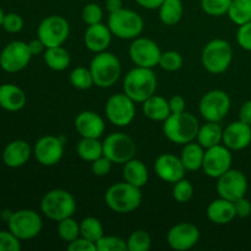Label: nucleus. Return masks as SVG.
Masks as SVG:
<instances>
[{
  "label": "nucleus",
  "instance_id": "obj_1",
  "mask_svg": "<svg viewBox=\"0 0 251 251\" xmlns=\"http://www.w3.org/2000/svg\"><path fill=\"white\" fill-rule=\"evenodd\" d=\"M200 124L195 115L188 112L172 113L163 122V132L167 139L176 145L193 142L198 136Z\"/></svg>",
  "mask_w": 251,
  "mask_h": 251
},
{
  "label": "nucleus",
  "instance_id": "obj_2",
  "mask_svg": "<svg viewBox=\"0 0 251 251\" xmlns=\"http://www.w3.org/2000/svg\"><path fill=\"white\" fill-rule=\"evenodd\" d=\"M123 88L125 95L129 96L135 103H144L156 93V75L152 69L136 66L126 74Z\"/></svg>",
  "mask_w": 251,
  "mask_h": 251
},
{
  "label": "nucleus",
  "instance_id": "obj_3",
  "mask_svg": "<svg viewBox=\"0 0 251 251\" xmlns=\"http://www.w3.org/2000/svg\"><path fill=\"white\" fill-rule=\"evenodd\" d=\"M104 201L105 205L114 212L120 215L130 213L141 205V188H137L127 181L117 183L105 191Z\"/></svg>",
  "mask_w": 251,
  "mask_h": 251
},
{
  "label": "nucleus",
  "instance_id": "obj_4",
  "mask_svg": "<svg viewBox=\"0 0 251 251\" xmlns=\"http://www.w3.org/2000/svg\"><path fill=\"white\" fill-rule=\"evenodd\" d=\"M90 70L95 85L100 88H108L115 85L122 75V65L119 59L110 51L97 53L91 60Z\"/></svg>",
  "mask_w": 251,
  "mask_h": 251
},
{
  "label": "nucleus",
  "instance_id": "obj_5",
  "mask_svg": "<svg viewBox=\"0 0 251 251\" xmlns=\"http://www.w3.org/2000/svg\"><path fill=\"white\" fill-rule=\"evenodd\" d=\"M41 210L49 220L59 222L68 217H73L76 211V200L69 191L53 189L42 198Z\"/></svg>",
  "mask_w": 251,
  "mask_h": 251
},
{
  "label": "nucleus",
  "instance_id": "obj_6",
  "mask_svg": "<svg viewBox=\"0 0 251 251\" xmlns=\"http://www.w3.org/2000/svg\"><path fill=\"white\" fill-rule=\"evenodd\" d=\"M233 60L232 46L225 39H212L203 48L201 54L202 66L213 75L228 70Z\"/></svg>",
  "mask_w": 251,
  "mask_h": 251
},
{
  "label": "nucleus",
  "instance_id": "obj_7",
  "mask_svg": "<svg viewBox=\"0 0 251 251\" xmlns=\"http://www.w3.org/2000/svg\"><path fill=\"white\" fill-rule=\"evenodd\" d=\"M108 27L112 34L118 38L135 39L144 31V20L136 11L123 7L115 12H110Z\"/></svg>",
  "mask_w": 251,
  "mask_h": 251
},
{
  "label": "nucleus",
  "instance_id": "obj_8",
  "mask_svg": "<svg viewBox=\"0 0 251 251\" xmlns=\"http://www.w3.org/2000/svg\"><path fill=\"white\" fill-rule=\"evenodd\" d=\"M136 153L134 140L123 132H112L103 141V156L112 163L124 164L132 159Z\"/></svg>",
  "mask_w": 251,
  "mask_h": 251
},
{
  "label": "nucleus",
  "instance_id": "obj_9",
  "mask_svg": "<svg viewBox=\"0 0 251 251\" xmlns=\"http://www.w3.org/2000/svg\"><path fill=\"white\" fill-rule=\"evenodd\" d=\"M9 230L14 233L20 240L33 239L41 233L43 222L36 211L19 210L11 213L7 220Z\"/></svg>",
  "mask_w": 251,
  "mask_h": 251
},
{
  "label": "nucleus",
  "instance_id": "obj_10",
  "mask_svg": "<svg viewBox=\"0 0 251 251\" xmlns=\"http://www.w3.org/2000/svg\"><path fill=\"white\" fill-rule=\"evenodd\" d=\"M70 34L68 20L59 15H51L42 20L37 28V36L43 42L46 48L63 46Z\"/></svg>",
  "mask_w": 251,
  "mask_h": 251
},
{
  "label": "nucleus",
  "instance_id": "obj_11",
  "mask_svg": "<svg viewBox=\"0 0 251 251\" xmlns=\"http://www.w3.org/2000/svg\"><path fill=\"white\" fill-rule=\"evenodd\" d=\"M230 109V98L225 91L212 90L202 96L199 112L206 122L220 123L227 117Z\"/></svg>",
  "mask_w": 251,
  "mask_h": 251
},
{
  "label": "nucleus",
  "instance_id": "obj_12",
  "mask_svg": "<svg viewBox=\"0 0 251 251\" xmlns=\"http://www.w3.org/2000/svg\"><path fill=\"white\" fill-rule=\"evenodd\" d=\"M105 114L113 125L119 127L127 126L136 114L135 102L125 93H117L109 97L105 104Z\"/></svg>",
  "mask_w": 251,
  "mask_h": 251
},
{
  "label": "nucleus",
  "instance_id": "obj_13",
  "mask_svg": "<svg viewBox=\"0 0 251 251\" xmlns=\"http://www.w3.org/2000/svg\"><path fill=\"white\" fill-rule=\"evenodd\" d=\"M31 58L28 43L22 41L10 42L0 54V68L6 73H19L28 65Z\"/></svg>",
  "mask_w": 251,
  "mask_h": 251
},
{
  "label": "nucleus",
  "instance_id": "obj_14",
  "mask_svg": "<svg viewBox=\"0 0 251 251\" xmlns=\"http://www.w3.org/2000/svg\"><path fill=\"white\" fill-rule=\"evenodd\" d=\"M161 49L158 44L150 38L137 37L129 47V55L132 63L141 68L153 69L158 65L161 58Z\"/></svg>",
  "mask_w": 251,
  "mask_h": 251
},
{
  "label": "nucleus",
  "instance_id": "obj_15",
  "mask_svg": "<svg viewBox=\"0 0 251 251\" xmlns=\"http://www.w3.org/2000/svg\"><path fill=\"white\" fill-rule=\"evenodd\" d=\"M217 193L220 198L232 202L244 198L248 190V179L244 173L238 169H232L217 178Z\"/></svg>",
  "mask_w": 251,
  "mask_h": 251
},
{
  "label": "nucleus",
  "instance_id": "obj_16",
  "mask_svg": "<svg viewBox=\"0 0 251 251\" xmlns=\"http://www.w3.org/2000/svg\"><path fill=\"white\" fill-rule=\"evenodd\" d=\"M233 157L230 150L225 145H217V146L210 147L205 150V157H203L202 171L210 178L217 179L222 174L229 171L232 167Z\"/></svg>",
  "mask_w": 251,
  "mask_h": 251
},
{
  "label": "nucleus",
  "instance_id": "obj_17",
  "mask_svg": "<svg viewBox=\"0 0 251 251\" xmlns=\"http://www.w3.org/2000/svg\"><path fill=\"white\" fill-rule=\"evenodd\" d=\"M33 154L42 166H55L64 156V142L61 141L60 137L47 135L36 142Z\"/></svg>",
  "mask_w": 251,
  "mask_h": 251
},
{
  "label": "nucleus",
  "instance_id": "obj_18",
  "mask_svg": "<svg viewBox=\"0 0 251 251\" xmlns=\"http://www.w3.org/2000/svg\"><path fill=\"white\" fill-rule=\"evenodd\" d=\"M200 239V230L195 225L181 222L168 230L167 242L173 250L186 251L195 247Z\"/></svg>",
  "mask_w": 251,
  "mask_h": 251
},
{
  "label": "nucleus",
  "instance_id": "obj_19",
  "mask_svg": "<svg viewBox=\"0 0 251 251\" xmlns=\"http://www.w3.org/2000/svg\"><path fill=\"white\" fill-rule=\"evenodd\" d=\"M154 172L166 183L176 184L180 179L185 178V167L181 162L180 157L172 153H163L157 157L154 162Z\"/></svg>",
  "mask_w": 251,
  "mask_h": 251
},
{
  "label": "nucleus",
  "instance_id": "obj_20",
  "mask_svg": "<svg viewBox=\"0 0 251 251\" xmlns=\"http://www.w3.org/2000/svg\"><path fill=\"white\" fill-rule=\"evenodd\" d=\"M222 144L230 151H240L251 144V125L242 120L233 122L223 130Z\"/></svg>",
  "mask_w": 251,
  "mask_h": 251
},
{
  "label": "nucleus",
  "instance_id": "obj_21",
  "mask_svg": "<svg viewBox=\"0 0 251 251\" xmlns=\"http://www.w3.org/2000/svg\"><path fill=\"white\" fill-rule=\"evenodd\" d=\"M75 129L81 137L100 139L105 130V123L100 114L91 110H83L75 119Z\"/></svg>",
  "mask_w": 251,
  "mask_h": 251
},
{
  "label": "nucleus",
  "instance_id": "obj_22",
  "mask_svg": "<svg viewBox=\"0 0 251 251\" xmlns=\"http://www.w3.org/2000/svg\"><path fill=\"white\" fill-rule=\"evenodd\" d=\"M83 42L88 50L93 53H102L105 51L112 42V32H110L108 25L96 24L87 27L83 36Z\"/></svg>",
  "mask_w": 251,
  "mask_h": 251
},
{
  "label": "nucleus",
  "instance_id": "obj_23",
  "mask_svg": "<svg viewBox=\"0 0 251 251\" xmlns=\"http://www.w3.org/2000/svg\"><path fill=\"white\" fill-rule=\"evenodd\" d=\"M31 153V146L25 140H15L2 151V162L10 168H19L28 162Z\"/></svg>",
  "mask_w": 251,
  "mask_h": 251
},
{
  "label": "nucleus",
  "instance_id": "obj_24",
  "mask_svg": "<svg viewBox=\"0 0 251 251\" xmlns=\"http://www.w3.org/2000/svg\"><path fill=\"white\" fill-rule=\"evenodd\" d=\"M207 217L215 225H228L237 217L234 202L222 198L213 200L207 207Z\"/></svg>",
  "mask_w": 251,
  "mask_h": 251
},
{
  "label": "nucleus",
  "instance_id": "obj_25",
  "mask_svg": "<svg viewBox=\"0 0 251 251\" xmlns=\"http://www.w3.org/2000/svg\"><path fill=\"white\" fill-rule=\"evenodd\" d=\"M26 104V95L16 85L5 83L0 86V107L7 112L21 110Z\"/></svg>",
  "mask_w": 251,
  "mask_h": 251
},
{
  "label": "nucleus",
  "instance_id": "obj_26",
  "mask_svg": "<svg viewBox=\"0 0 251 251\" xmlns=\"http://www.w3.org/2000/svg\"><path fill=\"white\" fill-rule=\"evenodd\" d=\"M142 112L149 119L154 122H164L172 114L169 100L162 96H151L142 103Z\"/></svg>",
  "mask_w": 251,
  "mask_h": 251
},
{
  "label": "nucleus",
  "instance_id": "obj_27",
  "mask_svg": "<svg viewBox=\"0 0 251 251\" xmlns=\"http://www.w3.org/2000/svg\"><path fill=\"white\" fill-rule=\"evenodd\" d=\"M123 176L127 183L132 184L137 188H142L149 181V171H147V167L145 166L144 162L132 158L127 161L126 163H124Z\"/></svg>",
  "mask_w": 251,
  "mask_h": 251
},
{
  "label": "nucleus",
  "instance_id": "obj_28",
  "mask_svg": "<svg viewBox=\"0 0 251 251\" xmlns=\"http://www.w3.org/2000/svg\"><path fill=\"white\" fill-rule=\"evenodd\" d=\"M203 157H205V149L199 142L194 141L184 145L180 154V159L185 169L191 172L202 168Z\"/></svg>",
  "mask_w": 251,
  "mask_h": 251
},
{
  "label": "nucleus",
  "instance_id": "obj_29",
  "mask_svg": "<svg viewBox=\"0 0 251 251\" xmlns=\"http://www.w3.org/2000/svg\"><path fill=\"white\" fill-rule=\"evenodd\" d=\"M196 140L205 150L217 146L222 144L223 129L218 123L207 122L205 125L200 126Z\"/></svg>",
  "mask_w": 251,
  "mask_h": 251
},
{
  "label": "nucleus",
  "instance_id": "obj_30",
  "mask_svg": "<svg viewBox=\"0 0 251 251\" xmlns=\"http://www.w3.org/2000/svg\"><path fill=\"white\" fill-rule=\"evenodd\" d=\"M43 58L48 68L54 71H64L65 69H68L71 60L69 51L61 46L46 48Z\"/></svg>",
  "mask_w": 251,
  "mask_h": 251
},
{
  "label": "nucleus",
  "instance_id": "obj_31",
  "mask_svg": "<svg viewBox=\"0 0 251 251\" xmlns=\"http://www.w3.org/2000/svg\"><path fill=\"white\" fill-rule=\"evenodd\" d=\"M158 10L159 19L167 26H174L183 19L184 5L181 0H164Z\"/></svg>",
  "mask_w": 251,
  "mask_h": 251
},
{
  "label": "nucleus",
  "instance_id": "obj_32",
  "mask_svg": "<svg viewBox=\"0 0 251 251\" xmlns=\"http://www.w3.org/2000/svg\"><path fill=\"white\" fill-rule=\"evenodd\" d=\"M78 157L86 162L96 161L103 156V142L92 137H82L76 147Z\"/></svg>",
  "mask_w": 251,
  "mask_h": 251
},
{
  "label": "nucleus",
  "instance_id": "obj_33",
  "mask_svg": "<svg viewBox=\"0 0 251 251\" xmlns=\"http://www.w3.org/2000/svg\"><path fill=\"white\" fill-rule=\"evenodd\" d=\"M227 15L238 26L251 21V0H232Z\"/></svg>",
  "mask_w": 251,
  "mask_h": 251
},
{
  "label": "nucleus",
  "instance_id": "obj_34",
  "mask_svg": "<svg viewBox=\"0 0 251 251\" xmlns=\"http://www.w3.org/2000/svg\"><path fill=\"white\" fill-rule=\"evenodd\" d=\"M81 237L97 243L104 235V229L100 221L96 217H86L80 223Z\"/></svg>",
  "mask_w": 251,
  "mask_h": 251
},
{
  "label": "nucleus",
  "instance_id": "obj_35",
  "mask_svg": "<svg viewBox=\"0 0 251 251\" xmlns=\"http://www.w3.org/2000/svg\"><path fill=\"white\" fill-rule=\"evenodd\" d=\"M70 82L77 90H88L95 85L90 68L77 66L70 73Z\"/></svg>",
  "mask_w": 251,
  "mask_h": 251
},
{
  "label": "nucleus",
  "instance_id": "obj_36",
  "mask_svg": "<svg viewBox=\"0 0 251 251\" xmlns=\"http://www.w3.org/2000/svg\"><path fill=\"white\" fill-rule=\"evenodd\" d=\"M58 234L64 242L71 243L81 235L80 225L73 217H68L58 222Z\"/></svg>",
  "mask_w": 251,
  "mask_h": 251
},
{
  "label": "nucleus",
  "instance_id": "obj_37",
  "mask_svg": "<svg viewBox=\"0 0 251 251\" xmlns=\"http://www.w3.org/2000/svg\"><path fill=\"white\" fill-rule=\"evenodd\" d=\"M151 237L146 230H135L127 238L126 244L129 251H149L151 249Z\"/></svg>",
  "mask_w": 251,
  "mask_h": 251
},
{
  "label": "nucleus",
  "instance_id": "obj_38",
  "mask_svg": "<svg viewBox=\"0 0 251 251\" xmlns=\"http://www.w3.org/2000/svg\"><path fill=\"white\" fill-rule=\"evenodd\" d=\"M201 9L210 16H223L229 10L232 0H201Z\"/></svg>",
  "mask_w": 251,
  "mask_h": 251
},
{
  "label": "nucleus",
  "instance_id": "obj_39",
  "mask_svg": "<svg viewBox=\"0 0 251 251\" xmlns=\"http://www.w3.org/2000/svg\"><path fill=\"white\" fill-rule=\"evenodd\" d=\"M183 63V56H181L178 51L168 50L161 54L158 65L161 66L163 70L169 71V73H174V71H178L179 69H181Z\"/></svg>",
  "mask_w": 251,
  "mask_h": 251
},
{
  "label": "nucleus",
  "instance_id": "obj_40",
  "mask_svg": "<svg viewBox=\"0 0 251 251\" xmlns=\"http://www.w3.org/2000/svg\"><path fill=\"white\" fill-rule=\"evenodd\" d=\"M97 251H126L127 244L124 239L114 235H103L97 243Z\"/></svg>",
  "mask_w": 251,
  "mask_h": 251
},
{
  "label": "nucleus",
  "instance_id": "obj_41",
  "mask_svg": "<svg viewBox=\"0 0 251 251\" xmlns=\"http://www.w3.org/2000/svg\"><path fill=\"white\" fill-rule=\"evenodd\" d=\"M194 196V186L188 179L183 178L174 184L173 188V198L179 203H185L193 199Z\"/></svg>",
  "mask_w": 251,
  "mask_h": 251
},
{
  "label": "nucleus",
  "instance_id": "obj_42",
  "mask_svg": "<svg viewBox=\"0 0 251 251\" xmlns=\"http://www.w3.org/2000/svg\"><path fill=\"white\" fill-rule=\"evenodd\" d=\"M103 19V10L102 7L95 2H90V4L85 5L82 9V20L86 25L91 26V25H96L102 22Z\"/></svg>",
  "mask_w": 251,
  "mask_h": 251
},
{
  "label": "nucleus",
  "instance_id": "obj_43",
  "mask_svg": "<svg viewBox=\"0 0 251 251\" xmlns=\"http://www.w3.org/2000/svg\"><path fill=\"white\" fill-rule=\"evenodd\" d=\"M21 249L20 239L9 230H0V251H19Z\"/></svg>",
  "mask_w": 251,
  "mask_h": 251
},
{
  "label": "nucleus",
  "instance_id": "obj_44",
  "mask_svg": "<svg viewBox=\"0 0 251 251\" xmlns=\"http://www.w3.org/2000/svg\"><path fill=\"white\" fill-rule=\"evenodd\" d=\"M24 27V19L19 14L10 12L5 14L4 21H2V28L9 33H17Z\"/></svg>",
  "mask_w": 251,
  "mask_h": 251
},
{
  "label": "nucleus",
  "instance_id": "obj_45",
  "mask_svg": "<svg viewBox=\"0 0 251 251\" xmlns=\"http://www.w3.org/2000/svg\"><path fill=\"white\" fill-rule=\"evenodd\" d=\"M237 42L240 48L251 51V21L239 26L237 32Z\"/></svg>",
  "mask_w": 251,
  "mask_h": 251
},
{
  "label": "nucleus",
  "instance_id": "obj_46",
  "mask_svg": "<svg viewBox=\"0 0 251 251\" xmlns=\"http://www.w3.org/2000/svg\"><path fill=\"white\" fill-rule=\"evenodd\" d=\"M91 169H92V173L96 176H105L109 174L110 169H112V162L105 156H102L92 162Z\"/></svg>",
  "mask_w": 251,
  "mask_h": 251
},
{
  "label": "nucleus",
  "instance_id": "obj_47",
  "mask_svg": "<svg viewBox=\"0 0 251 251\" xmlns=\"http://www.w3.org/2000/svg\"><path fill=\"white\" fill-rule=\"evenodd\" d=\"M68 250L70 251H97V245L96 243L91 242V240L86 239L83 237H78L77 239L73 240L69 243Z\"/></svg>",
  "mask_w": 251,
  "mask_h": 251
},
{
  "label": "nucleus",
  "instance_id": "obj_48",
  "mask_svg": "<svg viewBox=\"0 0 251 251\" xmlns=\"http://www.w3.org/2000/svg\"><path fill=\"white\" fill-rule=\"evenodd\" d=\"M234 207L237 216L240 218H247L251 215V202L248 199L242 198L239 200L234 201Z\"/></svg>",
  "mask_w": 251,
  "mask_h": 251
},
{
  "label": "nucleus",
  "instance_id": "obj_49",
  "mask_svg": "<svg viewBox=\"0 0 251 251\" xmlns=\"http://www.w3.org/2000/svg\"><path fill=\"white\" fill-rule=\"evenodd\" d=\"M185 100L181 96H173L169 100V107H171L172 113H181L185 112Z\"/></svg>",
  "mask_w": 251,
  "mask_h": 251
},
{
  "label": "nucleus",
  "instance_id": "obj_50",
  "mask_svg": "<svg viewBox=\"0 0 251 251\" xmlns=\"http://www.w3.org/2000/svg\"><path fill=\"white\" fill-rule=\"evenodd\" d=\"M239 120L251 125V100H247V102L242 105V108H240Z\"/></svg>",
  "mask_w": 251,
  "mask_h": 251
},
{
  "label": "nucleus",
  "instance_id": "obj_51",
  "mask_svg": "<svg viewBox=\"0 0 251 251\" xmlns=\"http://www.w3.org/2000/svg\"><path fill=\"white\" fill-rule=\"evenodd\" d=\"M28 48H29V50H31L32 56H33V55H38V54L44 53L46 46H44L43 42H42L41 39L37 38V39H33V41L29 42Z\"/></svg>",
  "mask_w": 251,
  "mask_h": 251
},
{
  "label": "nucleus",
  "instance_id": "obj_52",
  "mask_svg": "<svg viewBox=\"0 0 251 251\" xmlns=\"http://www.w3.org/2000/svg\"><path fill=\"white\" fill-rule=\"evenodd\" d=\"M135 1H136L140 6L144 7V9L156 10L159 9V6H161L162 2H163L164 0H135Z\"/></svg>",
  "mask_w": 251,
  "mask_h": 251
},
{
  "label": "nucleus",
  "instance_id": "obj_53",
  "mask_svg": "<svg viewBox=\"0 0 251 251\" xmlns=\"http://www.w3.org/2000/svg\"><path fill=\"white\" fill-rule=\"evenodd\" d=\"M105 6L107 10L110 12H115L118 10L123 9V0H107L105 1Z\"/></svg>",
  "mask_w": 251,
  "mask_h": 251
},
{
  "label": "nucleus",
  "instance_id": "obj_54",
  "mask_svg": "<svg viewBox=\"0 0 251 251\" xmlns=\"http://www.w3.org/2000/svg\"><path fill=\"white\" fill-rule=\"evenodd\" d=\"M4 16H5L4 11H2V9H1V7H0V27H2V21H4Z\"/></svg>",
  "mask_w": 251,
  "mask_h": 251
}]
</instances>
